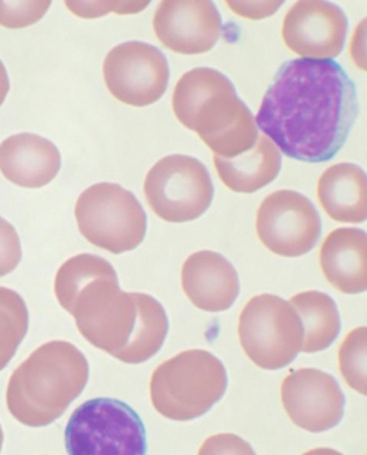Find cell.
Segmentation results:
<instances>
[{"label": "cell", "instance_id": "obj_5", "mask_svg": "<svg viewBox=\"0 0 367 455\" xmlns=\"http://www.w3.org/2000/svg\"><path fill=\"white\" fill-rule=\"evenodd\" d=\"M228 375L212 353L191 349L155 370L149 382L152 405L173 421L196 420L226 395Z\"/></svg>", "mask_w": 367, "mask_h": 455}, {"label": "cell", "instance_id": "obj_8", "mask_svg": "<svg viewBox=\"0 0 367 455\" xmlns=\"http://www.w3.org/2000/svg\"><path fill=\"white\" fill-rule=\"evenodd\" d=\"M238 334L243 352L263 370L291 365L301 352L304 328L291 302L277 295L253 297L243 308Z\"/></svg>", "mask_w": 367, "mask_h": 455}, {"label": "cell", "instance_id": "obj_20", "mask_svg": "<svg viewBox=\"0 0 367 455\" xmlns=\"http://www.w3.org/2000/svg\"><path fill=\"white\" fill-rule=\"evenodd\" d=\"M289 302L293 305L303 323L301 352H323L332 346L342 328L336 301L326 292L310 291L294 295Z\"/></svg>", "mask_w": 367, "mask_h": 455}, {"label": "cell", "instance_id": "obj_16", "mask_svg": "<svg viewBox=\"0 0 367 455\" xmlns=\"http://www.w3.org/2000/svg\"><path fill=\"white\" fill-rule=\"evenodd\" d=\"M60 167V149L40 135L22 132L0 145V172L18 187H45L57 177Z\"/></svg>", "mask_w": 367, "mask_h": 455}, {"label": "cell", "instance_id": "obj_9", "mask_svg": "<svg viewBox=\"0 0 367 455\" xmlns=\"http://www.w3.org/2000/svg\"><path fill=\"white\" fill-rule=\"evenodd\" d=\"M149 208L169 223H185L206 213L214 196L212 179L199 159L187 155L162 158L146 177Z\"/></svg>", "mask_w": 367, "mask_h": 455}, {"label": "cell", "instance_id": "obj_1", "mask_svg": "<svg viewBox=\"0 0 367 455\" xmlns=\"http://www.w3.org/2000/svg\"><path fill=\"white\" fill-rule=\"evenodd\" d=\"M359 114L356 87L333 60H293L281 65L255 122L287 157L331 161L346 145Z\"/></svg>", "mask_w": 367, "mask_h": 455}, {"label": "cell", "instance_id": "obj_4", "mask_svg": "<svg viewBox=\"0 0 367 455\" xmlns=\"http://www.w3.org/2000/svg\"><path fill=\"white\" fill-rule=\"evenodd\" d=\"M89 362L74 344L52 340L12 372L6 405L16 420L44 427L60 419L89 382Z\"/></svg>", "mask_w": 367, "mask_h": 455}, {"label": "cell", "instance_id": "obj_29", "mask_svg": "<svg viewBox=\"0 0 367 455\" xmlns=\"http://www.w3.org/2000/svg\"><path fill=\"white\" fill-rule=\"evenodd\" d=\"M3 441H4V434H3V428L0 426V451H2Z\"/></svg>", "mask_w": 367, "mask_h": 455}, {"label": "cell", "instance_id": "obj_26", "mask_svg": "<svg viewBox=\"0 0 367 455\" xmlns=\"http://www.w3.org/2000/svg\"><path fill=\"white\" fill-rule=\"evenodd\" d=\"M200 454H253V450L248 444V442L234 435H219L209 438Z\"/></svg>", "mask_w": 367, "mask_h": 455}, {"label": "cell", "instance_id": "obj_24", "mask_svg": "<svg viewBox=\"0 0 367 455\" xmlns=\"http://www.w3.org/2000/svg\"><path fill=\"white\" fill-rule=\"evenodd\" d=\"M149 2H65L74 15L84 19H96L115 12L116 14H138Z\"/></svg>", "mask_w": 367, "mask_h": 455}, {"label": "cell", "instance_id": "obj_2", "mask_svg": "<svg viewBox=\"0 0 367 455\" xmlns=\"http://www.w3.org/2000/svg\"><path fill=\"white\" fill-rule=\"evenodd\" d=\"M55 297L93 347L129 365L161 350L169 322L161 302L144 292L120 291L112 263L92 253L68 259L55 275Z\"/></svg>", "mask_w": 367, "mask_h": 455}, {"label": "cell", "instance_id": "obj_17", "mask_svg": "<svg viewBox=\"0 0 367 455\" xmlns=\"http://www.w3.org/2000/svg\"><path fill=\"white\" fill-rule=\"evenodd\" d=\"M324 277L337 291L355 295L367 289V238L357 228H338L320 250Z\"/></svg>", "mask_w": 367, "mask_h": 455}, {"label": "cell", "instance_id": "obj_27", "mask_svg": "<svg viewBox=\"0 0 367 455\" xmlns=\"http://www.w3.org/2000/svg\"><path fill=\"white\" fill-rule=\"evenodd\" d=\"M233 12L242 18L259 20L275 14L284 2H226Z\"/></svg>", "mask_w": 367, "mask_h": 455}, {"label": "cell", "instance_id": "obj_19", "mask_svg": "<svg viewBox=\"0 0 367 455\" xmlns=\"http://www.w3.org/2000/svg\"><path fill=\"white\" fill-rule=\"evenodd\" d=\"M222 183L240 194H252L267 187L278 177L282 155L277 146L265 135H259L251 149L233 158L213 156Z\"/></svg>", "mask_w": 367, "mask_h": 455}, {"label": "cell", "instance_id": "obj_22", "mask_svg": "<svg viewBox=\"0 0 367 455\" xmlns=\"http://www.w3.org/2000/svg\"><path fill=\"white\" fill-rule=\"evenodd\" d=\"M366 360L367 328L363 326L347 334L338 353L340 373L347 385L363 395H367Z\"/></svg>", "mask_w": 367, "mask_h": 455}, {"label": "cell", "instance_id": "obj_13", "mask_svg": "<svg viewBox=\"0 0 367 455\" xmlns=\"http://www.w3.org/2000/svg\"><path fill=\"white\" fill-rule=\"evenodd\" d=\"M347 15L330 2H298L285 15V45L307 60H333L340 55L347 34Z\"/></svg>", "mask_w": 367, "mask_h": 455}, {"label": "cell", "instance_id": "obj_18", "mask_svg": "<svg viewBox=\"0 0 367 455\" xmlns=\"http://www.w3.org/2000/svg\"><path fill=\"white\" fill-rule=\"evenodd\" d=\"M317 197L324 212L339 223L359 224L367 217L365 171L353 164H338L318 179Z\"/></svg>", "mask_w": 367, "mask_h": 455}, {"label": "cell", "instance_id": "obj_3", "mask_svg": "<svg viewBox=\"0 0 367 455\" xmlns=\"http://www.w3.org/2000/svg\"><path fill=\"white\" fill-rule=\"evenodd\" d=\"M175 116L197 132L214 156L233 158L256 144L259 130L232 81L212 68H196L178 81L173 93Z\"/></svg>", "mask_w": 367, "mask_h": 455}, {"label": "cell", "instance_id": "obj_28", "mask_svg": "<svg viewBox=\"0 0 367 455\" xmlns=\"http://www.w3.org/2000/svg\"><path fill=\"white\" fill-rule=\"evenodd\" d=\"M9 91H11V80H9L8 71L3 61H0V106L4 103Z\"/></svg>", "mask_w": 367, "mask_h": 455}, {"label": "cell", "instance_id": "obj_12", "mask_svg": "<svg viewBox=\"0 0 367 455\" xmlns=\"http://www.w3.org/2000/svg\"><path fill=\"white\" fill-rule=\"evenodd\" d=\"M281 395L291 420L313 434L336 427L346 411V395L339 383L317 369L291 372L282 383Z\"/></svg>", "mask_w": 367, "mask_h": 455}, {"label": "cell", "instance_id": "obj_21", "mask_svg": "<svg viewBox=\"0 0 367 455\" xmlns=\"http://www.w3.org/2000/svg\"><path fill=\"white\" fill-rule=\"evenodd\" d=\"M28 331V310L24 299L12 289L0 287V371L8 366Z\"/></svg>", "mask_w": 367, "mask_h": 455}, {"label": "cell", "instance_id": "obj_23", "mask_svg": "<svg viewBox=\"0 0 367 455\" xmlns=\"http://www.w3.org/2000/svg\"><path fill=\"white\" fill-rule=\"evenodd\" d=\"M52 2H0V26L24 28L36 24L51 8Z\"/></svg>", "mask_w": 367, "mask_h": 455}, {"label": "cell", "instance_id": "obj_25", "mask_svg": "<svg viewBox=\"0 0 367 455\" xmlns=\"http://www.w3.org/2000/svg\"><path fill=\"white\" fill-rule=\"evenodd\" d=\"M20 238L12 224L0 217V277L15 271L21 262Z\"/></svg>", "mask_w": 367, "mask_h": 455}, {"label": "cell", "instance_id": "obj_10", "mask_svg": "<svg viewBox=\"0 0 367 455\" xmlns=\"http://www.w3.org/2000/svg\"><path fill=\"white\" fill-rule=\"evenodd\" d=\"M323 223L316 207L303 194L279 190L262 201L256 233L263 245L282 258H300L316 246Z\"/></svg>", "mask_w": 367, "mask_h": 455}, {"label": "cell", "instance_id": "obj_6", "mask_svg": "<svg viewBox=\"0 0 367 455\" xmlns=\"http://www.w3.org/2000/svg\"><path fill=\"white\" fill-rule=\"evenodd\" d=\"M77 227L87 242L120 255L144 242L148 216L132 191L115 183L92 185L75 206Z\"/></svg>", "mask_w": 367, "mask_h": 455}, {"label": "cell", "instance_id": "obj_7", "mask_svg": "<svg viewBox=\"0 0 367 455\" xmlns=\"http://www.w3.org/2000/svg\"><path fill=\"white\" fill-rule=\"evenodd\" d=\"M65 445L71 455H142L148 451L141 418L113 398L81 404L68 421Z\"/></svg>", "mask_w": 367, "mask_h": 455}, {"label": "cell", "instance_id": "obj_11", "mask_svg": "<svg viewBox=\"0 0 367 455\" xmlns=\"http://www.w3.org/2000/svg\"><path fill=\"white\" fill-rule=\"evenodd\" d=\"M169 76L165 55L146 42L116 45L103 63V77L109 92L132 107H148L161 100L167 91Z\"/></svg>", "mask_w": 367, "mask_h": 455}, {"label": "cell", "instance_id": "obj_14", "mask_svg": "<svg viewBox=\"0 0 367 455\" xmlns=\"http://www.w3.org/2000/svg\"><path fill=\"white\" fill-rule=\"evenodd\" d=\"M155 34L174 53L195 55L212 50L222 18L212 2H162L154 18Z\"/></svg>", "mask_w": 367, "mask_h": 455}, {"label": "cell", "instance_id": "obj_15", "mask_svg": "<svg viewBox=\"0 0 367 455\" xmlns=\"http://www.w3.org/2000/svg\"><path fill=\"white\" fill-rule=\"evenodd\" d=\"M181 285L195 307L207 312L229 310L239 297L235 267L219 252H195L184 262Z\"/></svg>", "mask_w": 367, "mask_h": 455}]
</instances>
